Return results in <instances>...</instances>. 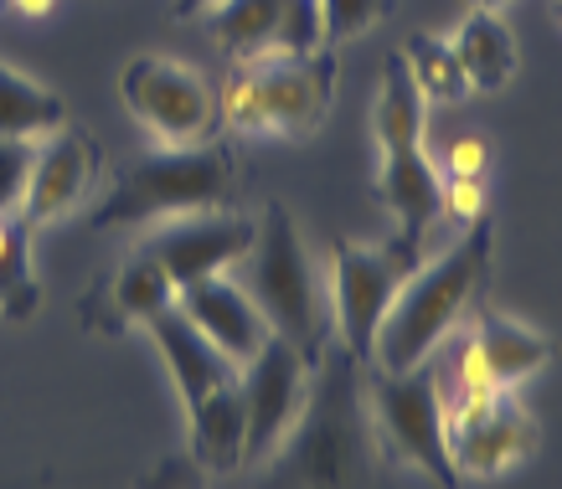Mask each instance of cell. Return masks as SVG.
Returning <instances> with one entry per match:
<instances>
[{
    "mask_svg": "<svg viewBox=\"0 0 562 489\" xmlns=\"http://www.w3.org/2000/svg\"><path fill=\"white\" fill-rule=\"evenodd\" d=\"M376 458L382 443L361 391V361L330 336L310 361L305 412L269 458V489H376Z\"/></svg>",
    "mask_w": 562,
    "mask_h": 489,
    "instance_id": "cell-1",
    "label": "cell"
},
{
    "mask_svg": "<svg viewBox=\"0 0 562 489\" xmlns=\"http://www.w3.org/2000/svg\"><path fill=\"white\" fill-rule=\"evenodd\" d=\"M491 248H495V227L491 217L460 227V242L443 248L434 263H418L403 294L392 299V309L376 325L372 340V361L367 366H382V372H413L434 361L443 340L454 336L460 315L475 304L485 273H491Z\"/></svg>",
    "mask_w": 562,
    "mask_h": 489,
    "instance_id": "cell-2",
    "label": "cell"
},
{
    "mask_svg": "<svg viewBox=\"0 0 562 489\" xmlns=\"http://www.w3.org/2000/svg\"><path fill=\"white\" fill-rule=\"evenodd\" d=\"M233 155L202 139V145H155L150 155L130 160L114 170V181L103 191L88 227L99 232H120V227H150V221H171L187 212H212V206L233 202Z\"/></svg>",
    "mask_w": 562,
    "mask_h": 489,
    "instance_id": "cell-3",
    "label": "cell"
},
{
    "mask_svg": "<svg viewBox=\"0 0 562 489\" xmlns=\"http://www.w3.org/2000/svg\"><path fill=\"white\" fill-rule=\"evenodd\" d=\"M243 269H248V284L243 288L263 309L269 330L279 340H290L305 361H315L321 345L330 340V304H325L315 263L305 253V237H300L284 202L263 206L258 237H254V248H248V258H243Z\"/></svg>",
    "mask_w": 562,
    "mask_h": 489,
    "instance_id": "cell-4",
    "label": "cell"
},
{
    "mask_svg": "<svg viewBox=\"0 0 562 489\" xmlns=\"http://www.w3.org/2000/svg\"><path fill=\"white\" fill-rule=\"evenodd\" d=\"M418 248H424V237H408L397 227L382 242L341 237L330 248V294H325V304H330V336L341 340L361 366L372 361V340L382 315H387L392 299L403 294V284L424 263Z\"/></svg>",
    "mask_w": 562,
    "mask_h": 489,
    "instance_id": "cell-5",
    "label": "cell"
},
{
    "mask_svg": "<svg viewBox=\"0 0 562 489\" xmlns=\"http://www.w3.org/2000/svg\"><path fill=\"white\" fill-rule=\"evenodd\" d=\"M361 391H367V412H372L382 458H397V464L428 474L439 489H460V469L449 458V422H443L439 382H434L428 361L413 372L367 366Z\"/></svg>",
    "mask_w": 562,
    "mask_h": 489,
    "instance_id": "cell-6",
    "label": "cell"
},
{
    "mask_svg": "<svg viewBox=\"0 0 562 489\" xmlns=\"http://www.w3.org/2000/svg\"><path fill=\"white\" fill-rule=\"evenodd\" d=\"M124 109L155 135V145H202L217 124V93L181 57L139 52L120 68Z\"/></svg>",
    "mask_w": 562,
    "mask_h": 489,
    "instance_id": "cell-7",
    "label": "cell"
},
{
    "mask_svg": "<svg viewBox=\"0 0 562 489\" xmlns=\"http://www.w3.org/2000/svg\"><path fill=\"white\" fill-rule=\"evenodd\" d=\"M243 391V464H269L294 422L305 412L310 397V361L294 351L290 340L269 336V345L238 372Z\"/></svg>",
    "mask_w": 562,
    "mask_h": 489,
    "instance_id": "cell-8",
    "label": "cell"
},
{
    "mask_svg": "<svg viewBox=\"0 0 562 489\" xmlns=\"http://www.w3.org/2000/svg\"><path fill=\"white\" fill-rule=\"evenodd\" d=\"M258 237V221L243 217V212H227V206H212V212H187V217H171L155 227V237L145 242L160 269L171 273V284H196V278H212V273L238 269L248 248Z\"/></svg>",
    "mask_w": 562,
    "mask_h": 489,
    "instance_id": "cell-9",
    "label": "cell"
},
{
    "mask_svg": "<svg viewBox=\"0 0 562 489\" xmlns=\"http://www.w3.org/2000/svg\"><path fill=\"white\" fill-rule=\"evenodd\" d=\"M99 170V145L83 135H72L68 124L52 129L47 139H36L32 175H26V196H21L16 217L26 227H57L63 217H72L88 196V181Z\"/></svg>",
    "mask_w": 562,
    "mask_h": 489,
    "instance_id": "cell-10",
    "label": "cell"
},
{
    "mask_svg": "<svg viewBox=\"0 0 562 489\" xmlns=\"http://www.w3.org/2000/svg\"><path fill=\"white\" fill-rule=\"evenodd\" d=\"M263 99H269V124L279 139H310L325 124L336 103V52H305V57H263L254 62Z\"/></svg>",
    "mask_w": 562,
    "mask_h": 489,
    "instance_id": "cell-11",
    "label": "cell"
},
{
    "mask_svg": "<svg viewBox=\"0 0 562 489\" xmlns=\"http://www.w3.org/2000/svg\"><path fill=\"white\" fill-rule=\"evenodd\" d=\"M176 309L187 315L196 330H202L212 345H217L233 366H248L263 345H269V320H263V309L254 304V294L238 284V278H227V273H212V278H196V284H181L176 288Z\"/></svg>",
    "mask_w": 562,
    "mask_h": 489,
    "instance_id": "cell-12",
    "label": "cell"
},
{
    "mask_svg": "<svg viewBox=\"0 0 562 489\" xmlns=\"http://www.w3.org/2000/svg\"><path fill=\"white\" fill-rule=\"evenodd\" d=\"M537 439H542V433H537L531 412L506 391L491 412L449 428V458H454L460 479H495V474L516 469L521 458H531Z\"/></svg>",
    "mask_w": 562,
    "mask_h": 489,
    "instance_id": "cell-13",
    "label": "cell"
},
{
    "mask_svg": "<svg viewBox=\"0 0 562 489\" xmlns=\"http://www.w3.org/2000/svg\"><path fill=\"white\" fill-rule=\"evenodd\" d=\"M372 191L392 212L397 232L428 237V227L443 217V175L428 160L424 145H403V150H382Z\"/></svg>",
    "mask_w": 562,
    "mask_h": 489,
    "instance_id": "cell-14",
    "label": "cell"
},
{
    "mask_svg": "<svg viewBox=\"0 0 562 489\" xmlns=\"http://www.w3.org/2000/svg\"><path fill=\"white\" fill-rule=\"evenodd\" d=\"M470 345L480 351L485 372L495 376L501 391H516L527 376H537L552 361V340L542 330H531L527 320H516V315H501V309H480Z\"/></svg>",
    "mask_w": 562,
    "mask_h": 489,
    "instance_id": "cell-15",
    "label": "cell"
},
{
    "mask_svg": "<svg viewBox=\"0 0 562 489\" xmlns=\"http://www.w3.org/2000/svg\"><path fill=\"white\" fill-rule=\"evenodd\" d=\"M449 42H454V57H460L470 93L512 88L516 68H521V47H516V32L501 21V11H470Z\"/></svg>",
    "mask_w": 562,
    "mask_h": 489,
    "instance_id": "cell-16",
    "label": "cell"
},
{
    "mask_svg": "<svg viewBox=\"0 0 562 489\" xmlns=\"http://www.w3.org/2000/svg\"><path fill=\"white\" fill-rule=\"evenodd\" d=\"M109 325H145L150 315L171 309L176 304V284L171 273L160 269V258L150 248H139L120 263V273L109 278Z\"/></svg>",
    "mask_w": 562,
    "mask_h": 489,
    "instance_id": "cell-17",
    "label": "cell"
},
{
    "mask_svg": "<svg viewBox=\"0 0 562 489\" xmlns=\"http://www.w3.org/2000/svg\"><path fill=\"white\" fill-rule=\"evenodd\" d=\"M68 124V103L21 68L0 62V135L5 139H47Z\"/></svg>",
    "mask_w": 562,
    "mask_h": 489,
    "instance_id": "cell-18",
    "label": "cell"
},
{
    "mask_svg": "<svg viewBox=\"0 0 562 489\" xmlns=\"http://www.w3.org/2000/svg\"><path fill=\"white\" fill-rule=\"evenodd\" d=\"M202 21L233 62H263V57L273 52L279 0H217Z\"/></svg>",
    "mask_w": 562,
    "mask_h": 489,
    "instance_id": "cell-19",
    "label": "cell"
},
{
    "mask_svg": "<svg viewBox=\"0 0 562 489\" xmlns=\"http://www.w3.org/2000/svg\"><path fill=\"white\" fill-rule=\"evenodd\" d=\"M42 304V278L32 263V227L16 212H0V315L32 320Z\"/></svg>",
    "mask_w": 562,
    "mask_h": 489,
    "instance_id": "cell-20",
    "label": "cell"
},
{
    "mask_svg": "<svg viewBox=\"0 0 562 489\" xmlns=\"http://www.w3.org/2000/svg\"><path fill=\"white\" fill-rule=\"evenodd\" d=\"M403 57H408L413 83L424 88L428 103H460L464 93H470L464 68H460V57H454V42H449V36L413 32L408 42H403Z\"/></svg>",
    "mask_w": 562,
    "mask_h": 489,
    "instance_id": "cell-21",
    "label": "cell"
},
{
    "mask_svg": "<svg viewBox=\"0 0 562 489\" xmlns=\"http://www.w3.org/2000/svg\"><path fill=\"white\" fill-rule=\"evenodd\" d=\"M217 118L233 129V135H248V139H269L273 124H269V99H263V83H258V68L254 62H238L233 78L222 83L217 93Z\"/></svg>",
    "mask_w": 562,
    "mask_h": 489,
    "instance_id": "cell-22",
    "label": "cell"
},
{
    "mask_svg": "<svg viewBox=\"0 0 562 489\" xmlns=\"http://www.w3.org/2000/svg\"><path fill=\"white\" fill-rule=\"evenodd\" d=\"M325 47V16L321 0H279V26H273L269 57H305Z\"/></svg>",
    "mask_w": 562,
    "mask_h": 489,
    "instance_id": "cell-23",
    "label": "cell"
},
{
    "mask_svg": "<svg viewBox=\"0 0 562 489\" xmlns=\"http://www.w3.org/2000/svg\"><path fill=\"white\" fill-rule=\"evenodd\" d=\"M321 16H325V47H336V42L372 32L376 21L387 16V0H321Z\"/></svg>",
    "mask_w": 562,
    "mask_h": 489,
    "instance_id": "cell-24",
    "label": "cell"
},
{
    "mask_svg": "<svg viewBox=\"0 0 562 489\" xmlns=\"http://www.w3.org/2000/svg\"><path fill=\"white\" fill-rule=\"evenodd\" d=\"M36 139H5L0 135V212H16L26 196V175H32Z\"/></svg>",
    "mask_w": 562,
    "mask_h": 489,
    "instance_id": "cell-25",
    "label": "cell"
},
{
    "mask_svg": "<svg viewBox=\"0 0 562 489\" xmlns=\"http://www.w3.org/2000/svg\"><path fill=\"white\" fill-rule=\"evenodd\" d=\"M443 217L460 227L485 217V175H443Z\"/></svg>",
    "mask_w": 562,
    "mask_h": 489,
    "instance_id": "cell-26",
    "label": "cell"
},
{
    "mask_svg": "<svg viewBox=\"0 0 562 489\" xmlns=\"http://www.w3.org/2000/svg\"><path fill=\"white\" fill-rule=\"evenodd\" d=\"M443 170L449 175H485L491 170V145L480 135H460L449 145V155H443Z\"/></svg>",
    "mask_w": 562,
    "mask_h": 489,
    "instance_id": "cell-27",
    "label": "cell"
},
{
    "mask_svg": "<svg viewBox=\"0 0 562 489\" xmlns=\"http://www.w3.org/2000/svg\"><path fill=\"white\" fill-rule=\"evenodd\" d=\"M0 5H11V11H16V16H26V21L52 16V11H57V0H0Z\"/></svg>",
    "mask_w": 562,
    "mask_h": 489,
    "instance_id": "cell-28",
    "label": "cell"
},
{
    "mask_svg": "<svg viewBox=\"0 0 562 489\" xmlns=\"http://www.w3.org/2000/svg\"><path fill=\"white\" fill-rule=\"evenodd\" d=\"M212 5H217V0H176L171 16H176V21H196V16H206Z\"/></svg>",
    "mask_w": 562,
    "mask_h": 489,
    "instance_id": "cell-29",
    "label": "cell"
},
{
    "mask_svg": "<svg viewBox=\"0 0 562 489\" xmlns=\"http://www.w3.org/2000/svg\"><path fill=\"white\" fill-rule=\"evenodd\" d=\"M506 0H470V11H501Z\"/></svg>",
    "mask_w": 562,
    "mask_h": 489,
    "instance_id": "cell-30",
    "label": "cell"
},
{
    "mask_svg": "<svg viewBox=\"0 0 562 489\" xmlns=\"http://www.w3.org/2000/svg\"><path fill=\"white\" fill-rule=\"evenodd\" d=\"M558 21H562V0H558Z\"/></svg>",
    "mask_w": 562,
    "mask_h": 489,
    "instance_id": "cell-31",
    "label": "cell"
}]
</instances>
